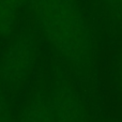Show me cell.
<instances>
[{
	"instance_id": "1",
	"label": "cell",
	"mask_w": 122,
	"mask_h": 122,
	"mask_svg": "<svg viewBox=\"0 0 122 122\" xmlns=\"http://www.w3.org/2000/svg\"><path fill=\"white\" fill-rule=\"evenodd\" d=\"M36 23L53 48L75 67L91 59L90 38L74 0H28Z\"/></svg>"
},
{
	"instance_id": "4",
	"label": "cell",
	"mask_w": 122,
	"mask_h": 122,
	"mask_svg": "<svg viewBox=\"0 0 122 122\" xmlns=\"http://www.w3.org/2000/svg\"><path fill=\"white\" fill-rule=\"evenodd\" d=\"M18 122H55L49 99L43 94L31 97L24 106Z\"/></svg>"
},
{
	"instance_id": "5",
	"label": "cell",
	"mask_w": 122,
	"mask_h": 122,
	"mask_svg": "<svg viewBox=\"0 0 122 122\" xmlns=\"http://www.w3.org/2000/svg\"><path fill=\"white\" fill-rule=\"evenodd\" d=\"M24 0H0V36H9L14 29Z\"/></svg>"
},
{
	"instance_id": "7",
	"label": "cell",
	"mask_w": 122,
	"mask_h": 122,
	"mask_svg": "<svg viewBox=\"0 0 122 122\" xmlns=\"http://www.w3.org/2000/svg\"><path fill=\"white\" fill-rule=\"evenodd\" d=\"M119 81H120V86L122 89V64L120 66V70H119Z\"/></svg>"
},
{
	"instance_id": "2",
	"label": "cell",
	"mask_w": 122,
	"mask_h": 122,
	"mask_svg": "<svg viewBox=\"0 0 122 122\" xmlns=\"http://www.w3.org/2000/svg\"><path fill=\"white\" fill-rule=\"evenodd\" d=\"M36 48L31 39L23 36L6 51L0 64V78L8 86H18L27 80L34 65Z\"/></svg>"
},
{
	"instance_id": "3",
	"label": "cell",
	"mask_w": 122,
	"mask_h": 122,
	"mask_svg": "<svg viewBox=\"0 0 122 122\" xmlns=\"http://www.w3.org/2000/svg\"><path fill=\"white\" fill-rule=\"evenodd\" d=\"M48 99L55 122H88L79 95L70 86H57Z\"/></svg>"
},
{
	"instance_id": "6",
	"label": "cell",
	"mask_w": 122,
	"mask_h": 122,
	"mask_svg": "<svg viewBox=\"0 0 122 122\" xmlns=\"http://www.w3.org/2000/svg\"><path fill=\"white\" fill-rule=\"evenodd\" d=\"M0 122H13L10 105L1 94H0Z\"/></svg>"
}]
</instances>
